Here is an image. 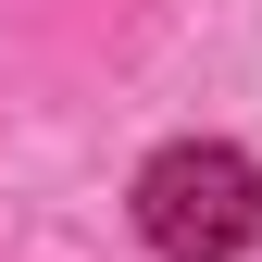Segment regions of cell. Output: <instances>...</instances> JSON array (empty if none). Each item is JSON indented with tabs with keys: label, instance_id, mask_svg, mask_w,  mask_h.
Segmentation results:
<instances>
[{
	"label": "cell",
	"instance_id": "cell-1",
	"mask_svg": "<svg viewBox=\"0 0 262 262\" xmlns=\"http://www.w3.org/2000/svg\"><path fill=\"white\" fill-rule=\"evenodd\" d=\"M250 225H262V175L225 138H175V150H150V175H138V237L162 262H225V250H250Z\"/></svg>",
	"mask_w": 262,
	"mask_h": 262
}]
</instances>
